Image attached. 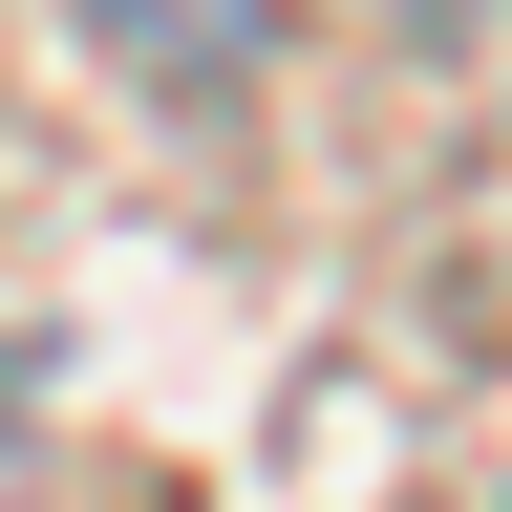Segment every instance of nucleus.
Wrapping results in <instances>:
<instances>
[]
</instances>
